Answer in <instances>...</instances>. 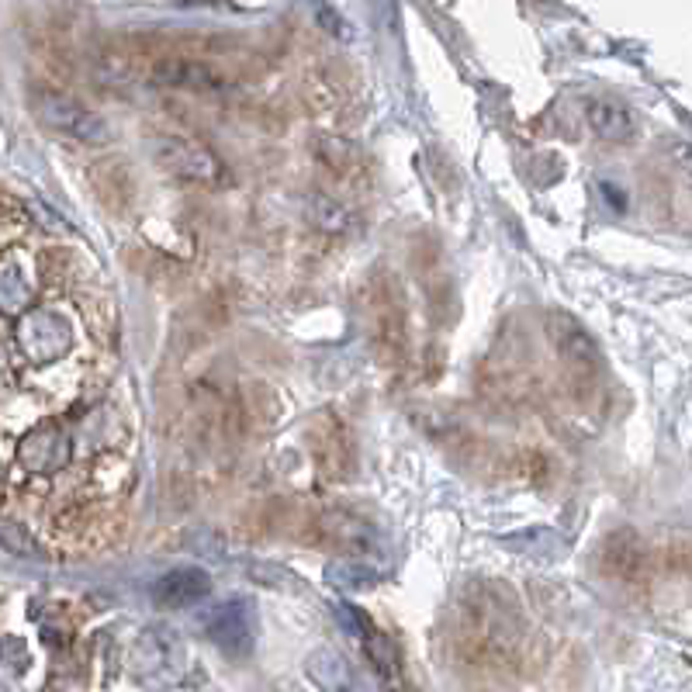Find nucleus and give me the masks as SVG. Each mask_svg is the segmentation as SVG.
<instances>
[{
	"mask_svg": "<svg viewBox=\"0 0 692 692\" xmlns=\"http://www.w3.org/2000/svg\"><path fill=\"white\" fill-rule=\"evenodd\" d=\"M277 692H295V689H277Z\"/></svg>",
	"mask_w": 692,
	"mask_h": 692,
	"instance_id": "obj_18",
	"label": "nucleus"
},
{
	"mask_svg": "<svg viewBox=\"0 0 692 692\" xmlns=\"http://www.w3.org/2000/svg\"><path fill=\"white\" fill-rule=\"evenodd\" d=\"M599 191L606 194V201H609V204H617V209H624V204H627V201H624V198L617 194L620 188H613V184H599Z\"/></svg>",
	"mask_w": 692,
	"mask_h": 692,
	"instance_id": "obj_16",
	"label": "nucleus"
},
{
	"mask_svg": "<svg viewBox=\"0 0 692 692\" xmlns=\"http://www.w3.org/2000/svg\"><path fill=\"white\" fill-rule=\"evenodd\" d=\"M585 118H588V125H593V132L599 139L630 142L637 136V118L624 105H617V100H603V97L585 100Z\"/></svg>",
	"mask_w": 692,
	"mask_h": 692,
	"instance_id": "obj_7",
	"label": "nucleus"
},
{
	"mask_svg": "<svg viewBox=\"0 0 692 692\" xmlns=\"http://www.w3.org/2000/svg\"><path fill=\"white\" fill-rule=\"evenodd\" d=\"M499 544L512 554H533V557H561L568 551V541L551 526H533V530L509 533V536H502Z\"/></svg>",
	"mask_w": 692,
	"mask_h": 692,
	"instance_id": "obj_9",
	"label": "nucleus"
},
{
	"mask_svg": "<svg viewBox=\"0 0 692 692\" xmlns=\"http://www.w3.org/2000/svg\"><path fill=\"white\" fill-rule=\"evenodd\" d=\"M201 627L209 640L233 658H246L256 645V609L246 596H228L201 613Z\"/></svg>",
	"mask_w": 692,
	"mask_h": 692,
	"instance_id": "obj_2",
	"label": "nucleus"
},
{
	"mask_svg": "<svg viewBox=\"0 0 692 692\" xmlns=\"http://www.w3.org/2000/svg\"><path fill=\"white\" fill-rule=\"evenodd\" d=\"M312 209H319L312 219L322 225V228H332V233H343V228L350 225V215L340 209V204H332L326 198H312Z\"/></svg>",
	"mask_w": 692,
	"mask_h": 692,
	"instance_id": "obj_14",
	"label": "nucleus"
},
{
	"mask_svg": "<svg viewBox=\"0 0 692 692\" xmlns=\"http://www.w3.org/2000/svg\"><path fill=\"white\" fill-rule=\"evenodd\" d=\"M0 547L18 554V557H32V561H45L42 547L35 536L24 530L21 523H0Z\"/></svg>",
	"mask_w": 692,
	"mask_h": 692,
	"instance_id": "obj_13",
	"label": "nucleus"
},
{
	"mask_svg": "<svg viewBox=\"0 0 692 692\" xmlns=\"http://www.w3.org/2000/svg\"><path fill=\"white\" fill-rule=\"evenodd\" d=\"M35 105H39L35 108L39 118L49 128H56V132H63L76 142H108L111 139L108 121L100 115H94L91 108H84L81 100L66 97V94H39Z\"/></svg>",
	"mask_w": 692,
	"mask_h": 692,
	"instance_id": "obj_3",
	"label": "nucleus"
},
{
	"mask_svg": "<svg viewBox=\"0 0 692 692\" xmlns=\"http://www.w3.org/2000/svg\"><path fill=\"white\" fill-rule=\"evenodd\" d=\"M160 84H173V87H194V91H219L225 87V81L201 63H184V60H170L157 66Z\"/></svg>",
	"mask_w": 692,
	"mask_h": 692,
	"instance_id": "obj_10",
	"label": "nucleus"
},
{
	"mask_svg": "<svg viewBox=\"0 0 692 692\" xmlns=\"http://www.w3.org/2000/svg\"><path fill=\"white\" fill-rule=\"evenodd\" d=\"M326 582L347 588V593H361L377 582V568H371L364 557H337L326 565Z\"/></svg>",
	"mask_w": 692,
	"mask_h": 692,
	"instance_id": "obj_11",
	"label": "nucleus"
},
{
	"mask_svg": "<svg viewBox=\"0 0 692 692\" xmlns=\"http://www.w3.org/2000/svg\"><path fill=\"white\" fill-rule=\"evenodd\" d=\"M388 692H402V689L398 685H388Z\"/></svg>",
	"mask_w": 692,
	"mask_h": 692,
	"instance_id": "obj_17",
	"label": "nucleus"
},
{
	"mask_svg": "<svg viewBox=\"0 0 692 692\" xmlns=\"http://www.w3.org/2000/svg\"><path fill=\"white\" fill-rule=\"evenodd\" d=\"M212 593V578L201 568H170L160 578H152L149 585V599L163 606V609H188L198 606L201 599H209Z\"/></svg>",
	"mask_w": 692,
	"mask_h": 692,
	"instance_id": "obj_4",
	"label": "nucleus"
},
{
	"mask_svg": "<svg viewBox=\"0 0 692 692\" xmlns=\"http://www.w3.org/2000/svg\"><path fill=\"white\" fill-rule=\"evenodd\" d=\"M547 332H551V340L554 347L568 356V361H578V364H596V343L585 337V329L572 319V316H551L547 319Z\"/></svg>",
	"mask_w": 692,
	"mask_h": 692,
	"instance_id": "obj_8",
	"label": "nucleus"
},
{
	"mask_svg": "<svg viewBox=\"0 0 692 692\" xmlns=\"http://www.w3.org/2000/svg\"><path fill=\"white\" fill-rule=\"evenodd\" d=\"M21 343H24V350L35 356V361H53V356H60L70 347V329H66L63 319L39 312L32 319H24Z\"/></svg>",
	"mask_w": 692,
	"mask_h": 692,
	"instance_id": "obj_6",
	"label": "nucleus"
},
{
	"mask_svg": "<svg viewBox=\"0 0 692 692\" xmlns=\"http://www.w3.org/2000/svg\"><path fill=\"white\" fill-rule=\"evenodd\" d=\"M163 160H167V167L177 170V173H188V177H215V157H212V152H204L201 146H194V142H167Z\"/></svg>",
	"mask_w": 692,
	"mask_h": 692,
	"instance_id": "obj_12",
	"label": "nucleus"
},
{
	"mask_svg": "<svg viewBox=\"0 0 692 692\" xmlns=\"http://www.w3.org/2000/svg\"><path fill=\"white\" fill-rule=\"evenodd\" d=\"M305 672L322 692H371L353 664L337 648H316L305 658Z\"/></svg>",
	"mask_w": 692,
	"mask_h": 692,
	"instance_id": "obj_5",
	"label": "nucleus"
},
{
	"mask_svg": "<svg viewBox=\"0 0 692 692\" xmlns=\"http://www.w3.org/2000/svg\"><path fill=\"white\" fill-rule=\"evenodd\" d=\"M332 617H337L347 627V634H353V637H364V630H368V617H364V613H356L350 603L332 606Z\"/></svg>",
	"mask_w": 692,
	"mask_h": 692,
	"instance_id": "obj_15",
	"label": "nucleus"
},
{
	"mask_svg": "<svg viewBox=\"0 0 692 692\" xmlns=\"http://www.w3.org/2000/svg\"><path fill=\"white\" fill-rule=\"evenodd\" d=\"M128 661H132L136 679H142L149 685H173V682H181V675L188 669V651H184V640L173 630L149 627L139 634Z\"/></svg>",
	"mask_w": 692,
	"mask_h": 692,
	"instance_id": "obj_1",
	"label": "nucleus"
}]
</instances>
